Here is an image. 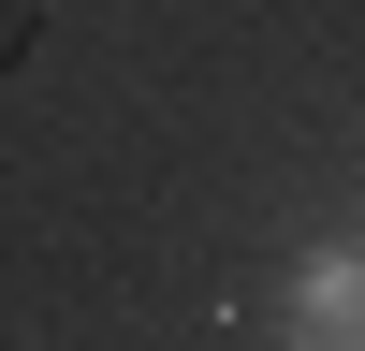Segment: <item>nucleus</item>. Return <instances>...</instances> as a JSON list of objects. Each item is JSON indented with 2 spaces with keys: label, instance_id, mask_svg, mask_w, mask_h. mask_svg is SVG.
<instances>
[{
  "label": "nucleus",
  "instance_id": "nucleus-1",
  "mask_svg": "<svg viewBox=\"0 0 365 351\" xmlns=\"http://www.w3.org/2000/svg\"><path fill=\"white\" fill-rule=\"evenodd\" d=\"M278 351H365V234H322L278 278Z\"/></svg>",
  "mask_w": 365,
  "mask_h": 351
}]
</instances>
